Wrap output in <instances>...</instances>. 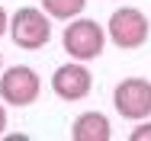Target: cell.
I'll list each match as a JSON object with an SVG mask.
<instances>
[{"label": "cell", "mask_w": 151, "mask_h": 141, "mask_svg": "<svg viewBox=\"0 0 151 141\" xmlns=\"http://www.w3.org/2000/svg\"><path fill=\"white\" fill-rule=\"evenodd\" d=\"M10 39L13 45H19L23 52H39L52 42V16L42 6H19L10 16Z\"/></svg>", "instance_id": "obj_1"}, {"label": "cell", "mask_w": 151, "mask_h": 141, "mask_svg": "<svg viewBox=\"0 0 151 141\" xmlns=\"http://www.w3.org/2000/svg\"><path fill=\"white\" fill-rule=\"evenodd\" d=\"M106 29L100 26L96 19H87V16H74L68 19L64 26V35H61V45L64 52L74 58V61H96L106 48Z\"/></svg>", "instance_id": "obj_2"}, {"label": "cell", "mask_w": 151, "mask_h": 141, "mask_svg": "<svg viewBox=\"0 0 151 141\" xmlns=\"http://www.w3.org/2000/svg\"><path fill=\"white\" fill-rule=\"evenodd\" d=\"M148 35H151V23L138 6H119V10H113L109 23H106V39L116 48H122V52L142 48L148 42Z\"/></svg>", "instance_id": "obj_3"}, {"label": "cell", "mask_w": 151, "mask_h": 141, "mask_svg": "<svg viewBox=\"0 0 151 141\" xmlns=\"http://www.w3.org/2000/svg\"><path fill=\"white\" fill-rule=\"evenodd\" d=\"M42 93V77L35 74V67L29 64H13L6 71H0V99L6 106H32Z\"/></svg>", "instance_id": "obj_4"}, {"label": "cell", "mask_w": 151, "mask_h": 141, "mask_svg": "<svg viewBox=\"0 0 151 141\" xmlns=\"http://www.w3.org/2000/svg\"><path fill=\"white\" fill-rule=\"evenodd\" d=\"M113 106L122 119L138 122L151 115V80L145 77H125L113 87Z\"/></svg>", "instance_id": "obj_5"}, {"label": "cell", "mask_w": 151, "mask_h": 141, "mask_svg": "<svg viewBox=\"0 0 151 141\" xmlns=\"http://www.w3.org/2000/svg\"><path fill=\"white\" fill-rule=\"evenodd\" d=\"M52 90L55 96L64 103H77V99H87L93 90V74L87 71V61H68L55 67L52 74Z\"/></svg>", "instance_id": "obj_6"}, {"label": "cell", "mask_w": 151, "mask_h": 141, "mask_svg": "<svg viewBox=\"0 0 151 141\" xmlns=\"http://www.w3.org/2000/svg\"><path fill=\"white\" fill-rule=\"evenodd\" d=\"M71 138L74 141H109L113 138V125H109V119L103 112H81L74 119V125H71Z\"/></svg>", "instance_id": "obj_7"}, {"label": "cell", "mask_w": 151, "mask_h": 141, "mask_svg": "<svg viewBox=\"0 0 151 141\" xmlns=\"http://www.w3.org/2000/svg\"><path fill=\"white\" fill-rule=\"evenodd\" d=\"M84 6H87V0H42V10L52 19H64V23L74 19V16H81Z\"/></svg>", "instance_id": "obj_8"}, {"label": "cell", "mask_w": 151, "mask_h": 141, "mask_svg": "<svg viewBox=\"0 0 151 141\" xmlns=\"http://www.w3.org/2000/svg\"><path fill=\"white\" fill-rule=\"evenodd\" d=\"M129 141H151V122L138 119V125L129 132Z\"/></svg>", "instance_id": "obj_9"}, {"label": "cell", "mask_w": 151, "mask_h": 141, "mask_svg": "<svg viewBox=\"0 0 151 141\" xmlns=\"http://www.w3.org/2000/svg\"><path fill=\"white\" fill-rule=\"evenodd\" d=\"M6 26H10V13L0 6V35H6Z\"/></svg>", "instance_id": "obj_10"}, {"label": "cell", "mask_w": 151, "mask_h": 141, "mask_svg": "<svg viewBox=\"0 0 151 141\" xmlns=\"http://www.w3.org/2000/svg\"><path fill=\"white\" fill-rule=\"evenodd\" d=\"M3 128H6V106L0 103V138H3Z\"/></svg>", "instance_id": "obj_11"}, {"label": "cell", "mask_w": 151, "mask_h": 141, "mask_svg": "<svg viewBox=\"0 0 151 141\" xmlns=\"http://www.w3.org/2000/svg\"><path fill=\"white\" fill-rule=\"evenodd\" d=\"M0 71H3V55H0Z\"/></svg>", "instance_id": "obj_12"}]
</instances>
